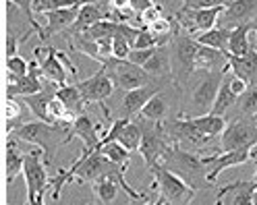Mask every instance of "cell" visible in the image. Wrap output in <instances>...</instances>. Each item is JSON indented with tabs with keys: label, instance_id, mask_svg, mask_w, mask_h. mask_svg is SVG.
Instances as JSON below:
<instances>
[{
	"label": "cell",
	"instance_id": "obj_1",
	"mask_svg": "<svg viewBox=\"0 0 257 205\" xmlns=\"http://www.w3.org/2000/svg\"><path fill=\"white\" fill-rule=\"evenodd\" d=\"M71 133V124H52L46 120H31L23 122L17 129H13L7 137H15L17 141L29 145H38L44 149V160L48 166H52L54 162V151L62 145H67Z\"/></svg>",
	"mask_w": 257,
	"mask_h": 205
},
{
	"label": "cell",
	"instance_id": "obj_2",
	"mask_svg": "<svg viewBox=\"0 0 257 205\" xmlns=\"http://www.w3.org/2000/svg\"><path fill=\"white\" fill-rule=\"evenodd\" d=\"M166 168L174 170L176 174H181L193 188L199 186H210L212 182L207 180V164L203 162V157L195 155L193 151L181 147L179 143H172L168 151L164 153L162 162Z\"/></svg>",
	"mask_w": 257,
	"mask_h": 205
},
{
	"label": "cell",
	"instance_id": "obj_3",
	"mask_svg": "<svg viewBox=\"0 0 257 205\" xmlns=\"http://www.w3.org/2000/svg\"><path fill=\"white\" fill-rule=\"evenodd\" d=\"M199 42L187 34L185 29L176 31L170 42V65H172V83L176 87H185L189 83V77L195 73V56H197Z\"/></svg>",
	"mask_w": 257,
	"mask_h": 205
},
{
	"label": "cell",
	"instance_id": "obj_4",
	"mask_svg": "<svg viewBox=\"0 0 257 205\" xmlns=\"http://www.w3.org/2000/svg\"><path fill=\"white\" fill-rule=\"evenodd\" d=\"M150 172L156 178V188L160 195V199L156 201L158 205H185L195 197V188L164 164H154Z\"/></svg>",
	"mask_w": 257,
	"mask_h": 205
},
{
	"label": "cell",
	"instance_id": "obj_5",
	"mask_svg": "<svg viewBox=\"0 0 257 205\" xmlns=\"http://www.w3.org/2000/svg\"><path fill=\"white\" fill-rule=\"evenodd\" d=\"M23 178L27 184V203L42 205L44 195L50 188V176H48V164L44 160V149H29L25 153Z\"/></svg>",
	"mask_w": 257,
	"mask_h": 205
},
{
	"label": "cell",
	"instance_id": "obj_6",
	"mask_svg": "<svg viewBox=\"0 0 257 205\" xmlns=\"http://www.w3.org/2000/svg\"><path fill=\"white\" fill-rule=\"evenodd\" d=\"M257 145V118L255 116H240L230 120L226 129L220 135V151H234L243 147Z\"/></svg>",
	"mask_w": 257,
	"mask_h": 205
},
{
	"label": "cell",
	"instance_id": "obj_7",
	"mask_svg": "<svg viewBox=\"0 0 257 205\" xmlns=\"http://www.w3.org/2000/svg\"><path fill=\"white\" fill-rule=\"evenodd\" d=\"M104 67H106L108 75L112 77L114 85L122 91H128V89H135V87H141V85H148V83L156 81L146 69L135 65V62H131L128 58L126 60L112 58L110 62H106Z\"/></svg>",
	"mask_w": 257,
	"mask_h": 205
},
{
	"label": "cell",
	"instance_id": "obj_8",
	"mask_svg": "<svg viewBox=\"0 0 257 205\" xmlns=\"http://www.w3.org/2000/svg\"><path fill=\"white\" fill-rule=\"evenodd\" d=\"M226 71H214V73H205L201 81L193 87L191 91V114L187 116H199V114H210V110L216 102L220 83L224 79Z\"/></svg>",
	"mask_w": 257,
	"mask_h": 205
},
{
	"label": "cell",
	"instance_id": "obj_9",
	"mask_svg": "<svg viewBox=\"0 0 257 205\" xmlns=\"http://www.w3.org/2000/svg\"><path fill=\"white\" fill-rule=\"evenodd\" d=\"M40 69H42V75L48 79V81H54L58 85H64L69 83V79L77 77V67L71 65L69 56L56 50V48H48L46 52V58L40 62Z\"/></svg>",
	"mask_w": 257,
	"mask_h": 205
},
{
	"label": "cell",
	"instance_id": "obj_10",
	"mask_svg": "<svg viewBox=\"0 0 257 205\" xmlns=\"http://www.w3.org/2000/svg\"><path fill=\"white\" fill-rule=\"evenodd\" d=\"M77 87L81 91V96L87 104H102L114 93V81H112V77L108 75L106 67L100 69L95 75L83 79V81H77Z\"/></svg>",
	"mask_w": 257,
	"mask_h": 205
},
{
	"label": "cell",
	"instance_id": "obj_11",
	"mask_svg": "<svg viewBox=\"0 0 257 205\" xmlns=\"http://www.w3.org/2000/svg\"><path fill=\"white\" fill-rule=\"evenodd\" d=\"M253 147H243V149H234V151H220L216 155L203 157V162L207 164V180L214 184L216 178L222 174L224 170L251 162L253 160Z\"/></svg>",
	"mask_w": 257,
	"mask_h": 205
},
{
	"label": "cell",
	"instance_id": "obj_12",
	"mask_svg": "<svg viewBox=\"0 0 257 205\" xmlns=\"http://www.w3.org/2000/svg\"><path fill=\"white\" fill-rule=\"evenodd\" d=\"M44 75L40 69V62H29V73L23 77H15L7 73V96H34L44 89Z\"/></svg>",
	"mask_w": 257,
	"mask_h": 205
},
{
	"label": "cell",
	"instance_id": "obj_13",
	"mask_svg": "<svg viewBox=\"0 0 257 205\" xmlns=\"http://www.w3.org/2000/svg\"><path fill=\"white\" fill-rule=\"evenodd\" d=\"M77 13H79V7H67V9H56V11H48L44 13L46 17V25L42 27V31L38 34V38L42 42L50 40L52 36L56 34H64L73 27V23L77 21Z\"/></svg>",
	"mask_w": 257,
	"mask_h": 205
},
{
	"label": "cell",
	"instance_id": "obj_14",
	"mask_svg": "<svg viewBox=\"0 0 257 205\" xmlns=\"http://www.w3.org/2000/svg\"><path fill=\"white\" fill-rule=\"evenodd\" d=\"M257 15V0H230V3L224 7V13L220 15V25L224 27H236L249 23Z\"/></svg>",
	"mask_w": 257,
	"mask_h": 205
},
{
	"label": "cell",
	"instance_id": "obj_15",
	"mask_svg": "<svg viewBox=\"0 0 257 205\" xmlns=\"http://www.w3.org/2000/svg\"><path fill=\"white\" fill-rule=\"evenodd\" d=\"M253 180H236L218 191V205H253Z\"/></svg>",
	"mask_w": 257,
	"mask_h": 205
},
{
	"label": "cell",
	"instance_id": "obj_16",
	"mask_svg": "<svg viewBox=\"0 0 257 205\" xmlns=\"http://www.w3.org/2000/svg\"><path fill=\"white\" fill-rule=\"evenodd\" d=\"M75 137L83 141V145H85L83 149H85V151H93V149H98L102 137L98 135V127H95V122L91 120V116H89L87 112L75 116V120H73V124H71L69 141H71V139H75Z\"/></svg>",
	"mask_w": 257,
	"mask_h": 205
},
{
	"label": "cell",
	"instance_id": "obj_17",
	"mask_svg": "<svg viewBox=\"0 0 257 205\" xmlns=\"http://www.w3.org/2000/svg\"><path fill=\"white\" fill-rule=\"evenodd\" d=\"M160 81V79H156ZM148 83V85H141V87H135V89H128L124 91V98H122V116L126 118H133L135 114L141 112V108L148 104V100L152 96L160 91V85L158 83Z\"/></svg>",
	"mask_w": 257,
	"mask_h": 205
},
{
	"label": "cell",
	"instance_id": "obj_18",
	"mask_svg": "<svg viewBox=\"0 0 257 205\" xmlns=\"http://www.w3.org/2000/svg\"><path fill=\"white\" fill-rule=\"evenodd\" d=\"M228 52H222L210 46H201L197 48V56H195V71H203V73H214V71H230L228 69Z\"/></svg>",
	"mask_w": 257,
	"mask_h": 205
},
{
	"label": "cell",
	"instance_id": "obj_19",
	"mask_svg": "<svg viewBox=\"0 0 257 205\" xmlns=\"http://www.w3.org/2000/svg\"><path fill=\"white\" fill-rule=\"evenodd\" d=\"M228 69L236 77L245 79L249 85H255L257 83V52H255V48H251L243 56H230L228 58Z\"/></svg>",
	"mask_w": 257,
	"mask_h": 205
},
{
	"label": "cell",
	"instance_id": "obj_20",
	"mask_svg": "<svg viewBox=\"0 0 257 205\" xmlns=\"http://www.w3.org/2000/svg\"><path fill=\"white\" fill-rule=\"evenodd\" d=\"M23 166H25V153L19 151L17 143H15V137L7 139V153H5V178H7V186H11L17 176L23 174Z\"/></svg>",
	"mask_w": 257,
	"mask_h": 205
},
{
	"label": "cell",
	"instance_id": "obj_21",
	"mask_svg": "<svg viewBox=\"0 0 257 205\" xmlns=\"http://www.w3.org/2000/svg\"><path fill=\"white\" fill-rule=\"evenodd\" d=\"M102 19H110V17H108V11H104L100 5H83V7H79L77 21H75L73 27L67 31V36L87 31L91 25H95V23L102 21Z\"/></svg>",
	"mask_w": 257,
	"mask_h": 205
},
{
	"label": "cell",
	"instance_id": "obj_22",
	"mask_svg": "<svg viewBox=\"0 0 257 205\" xmlns=\"http://www.w3.org/2000/svg\"><path fill=\"white\" fill-rule=\"evenodd\" d=\"M154 79H172L170 73H172V65H170V44H162L158 46L156 52L152 54V58L143 65Z\"/></svg>",
	"mask_w": 257,
	"mask_h": 205
},
{
	"label": "cell",
	"instance_id": "obj_23",
	"mask_svg": "<svg viewBox=\"0 0 257 205\" xmlns=\"http://www.w3.org/2000/svg\"><path fill=\"white\" fill-rule=\"evenodd\" d=\"M27 116H34V112L29 110V106L23 102H17L15 100V96H7L5 100V120H7V135L13 131V129H17L19 124L25 122Z\"/></svg>",
	"mask_w": 257,
	"mask_h": 205
},
{
	"label": "cell",
	"instance_id": "obj_24",
	"mask_svg": "<svg viewBox=\"0 0 257 205\" xmlns=\"http://www.w3.org/2000/svg\"><path fill=\"white\" fill-rule=\"evenodd\" d=\"M230 27H224V25H218V27H212L207 31H201V34H195V38L201 46H210V48H216V50H222V52H228V40H230Z\"/></svg>",
	"mask_w": 257,
	"mask_h": 205
},
{
	"label": "cell",
	"instance_id": "obj_25",
	"mask_svg": "<svg viewBox=\"0 0 257 205\" xmlns=\"http://www.w3.org/2000/svg\"><path fill=\"white\" fill-rule=\"evenodd\" d=\"M251 23L236 25L230 31V40H228V54L230 56H243L247 54L253 46H251Z\"/></svg>",
	"mask_w": 257,
	"mask_h": 205
},
{
	"label": "cell",
	"instance_id": "obj_26",
	"mask_svg": "<svg viewBox=\"0 0 257 205\" xmlns=\"http://www.w3.org/2000/svg\"><path fill=\"white\" fill-rule=\"evenodd\" d=\"M56 96H58L64 104H67V108L71 110L75 116L83 114V112H85V106H89V104L83 100V96H81V91H79L77 83H64V85H58Z\"/></svg>",
	"mask_w": 257,
	"mask_h": 205
},
{
	"label": "cell",
	"instance_id": "obj_27",
	"mask_svg": "<svg viewBox=\"0 0 257 205\" xmlns=\"http://www.w3.org/2000/svg\"><path fill=\"white\" fill-rule=\"evenodd\" d=\"M236 102H238V96L232 91L228 77H226V73H224V79H222V83H220L218 96H216V102H214V106H212V110H210V114L224 116L232 106H236Z\"/></svg>",
	"mask_w": 257,
	"mask_h": 205
},
{
	"label": "cell",
	"instance_id": "obj_28",
	"mask_svg": "<svg viewBox=\"0 0 257 205\" xmlns=\"http://www.w3.org/2000/svg\"><path fill=\"white\" fill-rule=\"evenodd\" d=\"M116 141H120V143H122L126 149L139 151L141 141H143V122H141V118H139V120L128 118V122L122 127V131L118 133Z\"/></svg>",
	"mask_w": 257,
	"mask_h": 205
},
{
	"label": "cell",
	"instance_id": "obj_29",
	"mask_svg": "<svg viewBox=\"0 0 257 205\" xmlns=\"http://www.w3.org/2000/svg\"><path fill=\"white\" fill-rule=\"evenodd\" d=\"M189 118L203 135L212 137V139L220 137L224 133V129H226V124H228L226 120H224V116H216V114H199V116H189Z\"/></svg>",
	"mask_w": 257,
	"mask_h": 205
},
{
	"label": "cell",
	"instance_id": "obj_30",
	"mask_svg": "<svg viewBox=\"0 0 257 205\" xmlns=\"http://www.w3.org/2000/svg\"><path fill=\"white\" fill-rule=\"evenodd\" d=\"M168 104H166V100L162 98V93H156V96H152L150 100H148V104L141 108V112H139V118H143V120H152V122H162V120H166V116H168Z\"/></svg>",
	"mask_w": 257,
	"mask_h": 205
},
{
	"label": "cell",
	"instance_id": "obj_31",
	"mask_svg": "<svg viewBox=\"0 0 257 205\" xmlns=\"http://www.w3.org/2000/svg\"><path fill=\"white\" fill-rule=\"evenodd\" d=\"M93 193L98 197L100 203H112L116 197H118V182L112 178V176H104V178H98L93 180Z\"/></svg>",
	"mask_w": 257,
	"mask_h": 205
},
{
	"label": "cell",
	"instance_id": "obj_32",
	"mask_svg": "<svg viewBox=\"0 0 257 205\" xmlns=\"http://www.w3.org/2000/svg\"><path fill=\"white\" fill-rule=\"evenodd\" d=\"M98 149L112 160L114 164H128V157H131V149H126L120 141H108V143H100Z\"/></svg>",
	"mask_w": 257,
	"mask_h": 205
},
{
	"label": "cell",
	"instance_id": "obj_33",
	"mask_svg": "<svg viewBox=\"0 0 257 205\" xmlns=\"http://www.w3.org/2000/svg\"><path fill=\"white\" fill-rule=\"evenodd\" d=\"M236 106L240 110V114H245V116H255L257 114V83L249 85L243 96H238Z\"/></svg>",
	"mask_w": 257,
	"mask_h": 205
},
{
	"label": "cell",
	"instance_id": "obj_34",
	"mask_svg": "<svg viewBox=\"0 0 257 205\" xmlns=\"http://www.w3.org/2000/svg\"><path fill=\"white\" fill-rule=\"evenodd\" d=\"M7 3H11L13 7H17L23 15H25V19L29 21V25H31V31H42V27L38 25V21H36V13H34V0H7Z\"/></svg>",
	"mask_w": 257,
	"mask_h": 205
},
{
	"label": "cell",
	"instance_id": "obj_35",
	"mask_svg": "<svg viewBox=\"0 0 257 205\" xmlns=\"http://www.w3.org/2000/svg\"><path fill=\"white\" fill-rule=\"evenodd\" d=\"M133 50V44L128 42L122 34H116L114 40H112V58H116V60H126L128 54H131Z\"/></svg>",
	"mask_w": 257,
	"mask_h": 205
},
{
	"label": "cell",
	"instance_id": "obj_36",
	"mask_svg": "<svg viewBox=\"0 0 257 205\" xmlns=\"http://www.w3.org/2000/svg\"><path fill=\"white\" fill-rule=\"evenodd\" d=\"M75 7V0H34V13L44 15L48 11H56V9H67Z\"/></svg>",
	"mask_w": 257,
	"mask_h": 205
},
{
	"label": "cell",
	"instance_id": "obj_37",
	"mask_svg": "<svg viewBox=\"0 0 257 205\" xmlns=\"http://www.w3.org/2000/svg\"><path fill=\"white\" fill-rule=\"evenodd\" d=\"M7 73L15 75V77H23V75L29 73V62L23 56H19V54L9 56L7 58Z\"/></svg>",
	"mask_w": 257,
	"mask_h": 205
},
{
	"label": "cell",
	"instance_id": "obj_38",
	"mask_svg": "<svg viewBox=\"0 0 257 205\" xmlns=\"http://www.w3.org/2000/svg\"><path fill=\"white\" fill-rule=\"evenodd\" d=\"M156 48H158V46H152V48H133L131 54H128V60L135 62V65H139V67H143L152 58V54L156 52Z\"/></svg>",
	"mask_w": 257,
	"mask_h": 205
},
{
	"label": "cell",
	"instance_id": "obj_39",
	"mask_svg": "<svg viewBox=\"0 0 257 205\" xmlns=\"http://www.w3.org/2000/svg\"><path fill=\"white\" fill-rule=\"evenodd\" d=\"M160 17H162V7H160V5L156 3L154 7H150L146 13L141 15V17H139V21H141L143 25H146V27H150V25H152L156 19H160Z\"/></svg>",
	"mask_w": 257,
	"mask_h": 205
},
{
	"label": "cell",
	"instance_id": "obj_40",
	"mask_svg": "<svg viewBox=\"0 0 257 205\" xmlns=\"http://www.w3.org/2000/svg\"><path fill=\"white\" fill-rule=\"evenodd\" d=\"M230 0H185V7L191 9H203V7H226Z\"/></svg>",
	"mask_w": 257,
	"mask_h": 205
},
{
	"label": "cell",
	"instance_id": "obj_41",
	"mask_svg": "<svg viewBox=\"0 0 257 205\" xmlns=\"http://www.w3.org/2000/svg\"><path fill=\"white\" fill-rule=\"evenodd\" d=\"M19 44H21V40H17V36H15V31H13V29H9V34H7V48H5V50H7V58L17 54Z\"/></svg>",
	"mask_w": 257,
	"mask_h": 205
},
{
	"label": "cell",
	"instance_id": "obj_42",
	"mask_svg": "<svg viewBox=\"0 0 257 205\" xmlns=\"http://www.w3.org/2000/svg\"><path fill=\"white\" fill-rule=\"evenodd\" d=\"M154 0H131V11L135 13V17H141L150 7H154Z\"/></svg>",
	"mask_w": 257,
	"mask_h": 205
},
{
	"label": "cell",
	"instance_id": "obj_43",
	"mask_svg": "<svg viewBox=\"0 0 257 205\" xmlns=\"http://www.w3.org/2000/svg\"><path fill=\"white\" fill-rule=\"evenodd\" d=\"M253 162H255V174H253V186L257 188V145L253 147Z\"/></svg>",
	"mask_w": 257,
	"mask_h": 205
},
{
	"label": "cell",
	"instance_id": "obj_44",
	"mask_svg": "<svg viewBox=\"0 0 257 205\" xmlns=\"http://www.w3.org/2000/svg\"><path fill=\"white\" fill-rule=\"evenodd\" d=\"M251 46H253L255 52H257V25L251 27Z\"/></svg>",
	"mask_w": 257,
	"mask_h": 205
},
{
	"label": "cell",
	"instance_id": "obj_45",
	"mask_svg": "<svg viewBox=\"0 0 257 205\" xmlns=\"http://www.w3.org/2000/svg\"><path fill=\"white\" fill-rule=\"evenodd\" d=\"M100 0H75V7H83V5H98Z\"/></svg>",
	"mask_w": 257,
	"mask_h": 205
},
{
	"label": "cell",
	"instance_id": "obj_46",
	"mask_svg": "<svg viewBox=\"0 0 257 205\" xmlns=\"http://www.w3.org/2000/svg\"><path fill=\"white\" fill-rule=\"evenodd\" d=\"M253 205H257V188L253 191Z\"/></svg>",
	"mask_w": 257,
	"mask_h": 205
}]
</instances>
